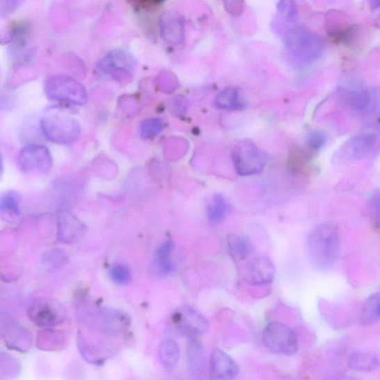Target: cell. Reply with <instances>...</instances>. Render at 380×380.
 <instances>
[{"mask_svg":"<svg viewBox=\"0 0 380 380\" xmlns=\"http://www.w3.org/2000/svg\"><path fill=\"white\" fill-rule=\"evenodd\" d=\"M307 248L310 261L319 270H328L339 258L341 236L338 228L322 223L309 234Z\"/></svg>","mask_w":380,"mask_h":380,"instance_id":"obj_1","label":"cell"},{"mask_svg":"<svg viewBox=\"0 0 380 380\" xmlns=\"http://www.w3.org/2000/svg\"><path fill=\"white\" fill-rule=\"evenodd\" d=\"M45 94L54 102L70 103L76 106H84L87 102L85 87L65 75H57L49 78L44 87Z\"/></svg>","mask_w":380,"mask_h":380,"instance_id":"obj_6","label":"cell"},{"mask_svg":"<svg viewBox=\"0 0 380 380\" xmlns=\"http://www.w3.org/2000/svg\"><path fill=\"white\" fill-rule=\"evenodd\" d=\"M379 193L377 191L374 193L370 198V209L374 225L379 226Z\"/></svg>","mask_w":380,"mask_h":380,"instance_id":"obj_36","label":"cell"},{"mask_svg":"<svg viewBox=\"0 0 380 380\" xmlns=\"http://www.w3.org/2000/svg\"><path fill=\"white\" fill-rule=\"evenodd\" d=\"M379 138L376 127L365 128L346 142L340 152V158L349 161L367 158L378 150Z\"/></svg>","mask_w":380,"mask_h":380,"instance_id":"obj_8","label":"cell"},{"mask_svg":"<svg viewBox=\"0 0 380 380\" xmlns=\"http://www.w3.org/2000/svg\"><path fill=\"white\" fill-rule=\"evenodd\" d=\"M45 137L54 143L70 145L81 136L79 122L68 114L59 111H50L40 122Z\"/></svg>","mask_w":380,"mask_h":380,"instance_id":"obj_3","label":"cell"},{"mask_svg":"<svg viewBox=\"0 0 380 380\" xmlns=\"http://www.w3.org/2000/svg\"><path fill=\"white\" fill-rule=\"evenodd\" d=\"M187 364L190 373L194 376L203 374L205 364L204 346L198 339L189 340L187 347Z\"/></svg>","mask_w":380,"mask_h":380,"instance_id":"obj_19","label":"cell"},{"mask_svg":"<svg viewBox=\"0 0 380 380\" xmlns=\"http://www.w3.org/2000/svg\"><path fill=\"white\" fill-rule=\"evenodd\" d=\"M136 61L125 51L115 50L107 54L99 62L100 72L113 77L121 84H128L132 80V72L136 67Z\"/></svg>","mask_w":380,"mask_h":380,"instance_id":"obj_9","label":"cell"},{"mask_svg":"<svg viewBox=\"0 0 380 380\" xmlns=\"http://www.w3.org/2000/svg\"><path fill=\"white\" fill-rule=\"evenodd\" d=\"M161 36L167 42L178 45L184 40V19L173 11H166L159 19Z\"/></svg>","mask_w":380,"mask_h":380,"instance_id":"obj_16","label":"cell"},{"mask_svg":"<svg viewBox=\"0 0 380 380\" xmlns=\"http://www.w3.org/2000/svg\"><path fill=\"white\" fill-rule=\"evenodd\" d=\"M164 128V121L157 118L145 120L140 127L141 136L143 139H150L159 135Z\"/></svg>","mask_w":380,"mask_h":380,"instance_id":"obj_31","label":"cell"},{"mask_svg":"<svg viewBox=\"0 0 380 380\" xmlns=\"http://www.w3.org/2000/svg\"><path fill=\"white\" fill-rule=\"evenodd\" d=\"M328 136L322 131H314L309 133L307 137V148L310 151H319L326 146Z\"/></svg>","mask_w":380,"mask_h":380,"instance_id":"obj_34","label":"cell"},{"mask_svg":"<svg viewBox=\"0 0 380 380\" xmlns=\"http://www.w3.org/2000/svg\"><path fill=\"white\" fill-rule=\"evenodd\" d=\"M379 294H373L365 300L363 305L361 319L363 325L366 327L374 326L379 319Z\"/></svg>","mask_w":380,"mask_h":380,"instance_id":"obj_23","label":"cell"},{"mask_svg":"<svg viewBox=\"0 0 380 380\" xmlns=\"http://www.w3.org/2000/svg\"><path fill=\"white\" fill-rule=\"evenodd\" d=\"M223 5L227 13L235 17L241 16L245 8V3L243 1H226L223 2Z\"/></svg>","mask_w":380,"mask_h":380,"instance_id":"obj_35","label":"cell"},{"mask_svg":"<svg viewBox=\"0 0 380 380\" xmlns=\"http://www.w3.org/2000/svg\"><path fill=\"white\" fill-rule=\"evenodd\" d=\"M29 317L35 325L42 328L54 327L66 318L65 308L57 301L38 299L29 308Z\"/></svg>","mask_w":380,"mask_h":380,"instance_id":"obj_11","label":"cell"},{"mask_svg":"<svg viewBox=\"0 0 380 380\" xmlns=\"http://www.w3.org/2000/svg\"><path fill=\"white\" fill-rule=\"evenodd\" d=\"M65 335L59 331L52 329L43 330L38 336L39 348L48 351L59 350L65 344Z\"/></svg>","mask_w":380,"mask_h":380,"instance_id":"obj_24","label":"cell"},{"mask_svg":"<svg viewBox=\"0 0 380 380\" xmlns=\"http://www.w3.org/2000/svg\"><path fill=\"white\" fill-rule=\"evenodd\" d=\"M57 230L59 242L71 244L81 239L85 226L70 211L61 209L57 214Z\"/></svg>","mask_w":380,"mask_h":380,"instance_id":"obj_13","label":"cell"},{"mask_svg":"<svg viewBox=\"0 0 380 380\" xmlns=\"http://www.w3.org/2000/svg\"><path fill=\"white\" fill-rule=\"evenodd\" d=\"M109 276L115 283L124 285L131 281L132 271L127 265L117 264L111 267Z\"/></svg>","mask_w":380,"mask_h":380,"instance_id":"obj_32","label":"cell"},{"mask_svg":"<svg viewBox=\"0 0 380 380\" xmlns=\"http://www.w3.org/2000/svg\"><path fill=\"white\" fill-rule=\"evenodd\" d=\"M348 365L352 370L370 372L378 370L379 361L378 356L372 352L357 351L350 355Z\"/></svg>","mask_w":380,"mask_h":380,"instance_id":"obj_20","label":"cell"},{"mask_svg":"<svg viewBox=\"0 0 380 380\" xmlns=\"http://www.w3.org/2000/svg\"><path fill=\"white\" fill-rule=\"evenodd\" d=\"M228 212L225 199L217 194L207 207V216L211 223H219L225 219Z\"/></svg>","mask_w":380,"mask_h":380,"instance_id":"obj_29","label":"cell"},{"mask_svg":"<svg viewBox=\"0 0 380 380\" xmlns=\"http://www.w3.org/2000/svg\"><path fill=\"white\" fill-rule=\"evenodd\" d=\"M174 328L190 340L198 339L209 330V323L205 317L190 306L177 308L171 317Z\"/></svg>","mask_w":380,"mask_h":380,"instance_id":"obj_10","label":"cell"},{"mask_svg":"<svg viewBox=\"0 0 380 380\" xmlns=\"http://www.w3.org/2000/svg\"><path fill=\"white\" fill-rule=\"evenodd\" d=\"M262 341L265 347L275 354L293 356L298 351L295 332L283 322L268 323L263 330Z\"/></svg>","mask_w":380,"mask_h":380,"instance_id":"obj_7","label":"cell"},{"mask_svg":"<svg viewBox=\"0 0 380 380\" xmlns=\"http://www.w3.org/2000/svg\"><path fill=\"white\" fill-rule=\"evenodd\" d=\"M297 17L298 8L295 2H278L276 13L271 22V29L277 35L285 37L297 25Z\"/></svg>","mask_w":380,"mask_h":380,"instance_id":"obj_15","label":"cell"},{"mask_svg":"<svg viewBox=\"0 0 380 380\" xmlns=\"http://www.w3.org/2000/svg\"><path fill=\"white\" fill-rule=\"evenodd\" d=\"M20 3L19 1H0V13L6 14L13 13Z\"/></svg>","mask_w":380,"mask_h":380,"instance_id":"obj_37","label":"cell"},{"mask_svg":"<svg viewBox=\"0 0 380 380\" xmlns=\"http://www.w3.org/2000/svg\"><path fill=\"white\" fill-rule=\"evenodd\" d=\"M159 355L162 365L166 370H173L180 359V345L173 339H166L160 344Z\"/></svg>","mask_w":380,"mask_h":380,"instance_id":"obj_22","label":"cell"},{"mask_svg":"<svg viewBox=\"0 0 380 380\" xmlns=\"http://www.w3.org/2000/svg\"><path fill=\"white\" fill-rule=\"evenodd\" d=\"M239 372L238 365L228 354L220 349L212 352L210 359L212 380H234Z\"/></svg>","mask_w":380,"mask_h":380,"instance_id":"obj_14","label":"cell"},{"mask_svg":"<svg viewBox=\"0 0 380 380\" xmlns=\"http://www.w3.org/2000/svg\"><path fill=\"white\" fill-rule=\"evenodd\" d=\"M339 100L349 109L362 115H374L379 107L377 88L361 84H351L340 88Z\"/></svg>","mask_w":380,"mask_h":380,"instance_id":"obj_4","label":"cell"},{"mask_svg":"<svg viewBox=\"0 0 380 380\" xmlns=\"http://www.w3.org/2000/svg\"><path fill=\"white\" fill-rule=\"evenodd\" d=\"M69 262V256L61 250H51L42 256V264L48 270H56Z\"/></svg>","mask_w":380,"mask_h":380,"instance_id":"obj_30","label":"cell"},{"mask_svg":"<svg viewBox=\"0 0 380 380\" xmlns=\"http://www.w3.org/2000/svg\"><path fill=\"white\" fill-rule=\"evenodd\" d=\"M284 38L287 54L295 63L301 66L318 61L325 49L322 38L303 25H296Z\"/></svg>","mask_w":380,"mask_h":380,"instance_id":"obj_2","label":"cell"},{"mask_svg":"<svg viewBox=\"0 0 380 380\" xmlns=\"http://www.w3.org/2000/svg\"><path fill=\"white\" fill-rule=\"evenodd\" d=\"M18 164L25 173H47L52 168V155L43 145L29 144L20 151Z\"/></svg>","mask_w":380,"mask_h":380,"instance_id":"obj_12","label":"cell"},{"mask_svg":"<svg viewBox=\"0 0 380 380\" xmlns=\"http://www.w3.org/2000/svg\"><path fill=\"white\" fill-rule=\"evenodd\" d=\"M104 328L109 332L124 331L129 326V320L122 312L116 310H105L102 314Z\"/></svg>","mask_w":380,"mask_h":380,"instance_id":"obj_26","label":"cell"},{"mask_svg":"<svg viewBox=\"0 0 380 380\" xmlns=\"http://www.w3.org/2000/svg\"><path fill=\"white\" fill-rule=\"evenodd\" d=\"M232 159L235 169L242 176L261 173L267 161L265 152L250 140H242L235 145Z\"/></svg>","mask_w":380,"mask_h":380,"instance_id":"obj_5","label":"cell"},{"mask_svg":"<svg viewBox=\"0 0 380 380\" xmlns=\"http://www.w3.org/2000/svg\"><path fill=\"white\" fill-rule=\"evenodd\" d=\"M310 157L308 153L301 149L292 150L290 154L289 166L290 171L299 172L308 164Z\"/></svg>","mask_w":380,"mask_h":380,"instance_id":"obj_33","label":"cell"},{"mask_svg":"<svg viewBox=\"0 0 380 380\" xmlns=\"http://www.w3.org/2000/svg\"><path fill=\"white\" fill-rule=\"evenodd\" d=\"M174 242L172 240H168L163 244L156 253L155 264L163 274L168 275L173 271V264L171 260Z\"/></svg>","mask_w":380,"mask_h":380,"instance_id":"obj_27","label":"cell"},{"mask_svg":"<svg viewBox=\"0 0 380 380\" xmlns=\"http://www.w3.org/2000/svg\"><path fill=\"white\" fill-rule=\"evenodd\" d=\"M247 281L254 285L271 283L275 276V267L267 257H257L252 260L245 272Z\"/></svg>","mask_w":380,"mask_h":380,"instance_id":"obj_17","label":"cell"},{"mask_svg":"<svg viewBox=\"0 0 380 380\" xmlns=\"http://www.w3.org/2000/svg\"><path fill=\"white\" fill-rule=\"evenodd\" d=\"M214 106L219 109L237 111L244 108L240 90L237 88L223 89L216 97Z\"/></svg>","mask_w":380,"mask_h":380,"instance_id":"obj_21","label":"cell"},{"mask_svg":"<svg viewBox=\"0 0 380 380\" xmlns=\"http://www.w3.org/2000/svg\"><path fill=\"white\" fill-rule=\"evenodd\" d=\"M228 248L234 260L242 261L247 258L250 253L251 245L248 239L231 235L228 237Z\"/></svg>","mask_w":380,"mask_h":380,"instance_id":"obj_28","label":"cell"},{"mask_svg":"<svg viewBox=\"0 0 380 380\" xmlns=\"http://www.w3.org/2000/svg\"><path fill=\"white\" fill-rule=\"evenodd\" d=\"M326 31L331 38L339 42L347 40L353 35V26L349 25L345 15L341 11L332 10L326 15Z\"/></svg>","mask_w":380,"mask_h":380,"instance_id":"obj_18","label":"cell"},{"mask_svg":"<svg viewBox=\"0 0 380 380\" xmlns=\"http://www.w3.org/2000/svg\"><path fill=\"white\" fill-rule=\"evenodd\" d=\"M22 198L15 191H8L0 196V214L17 217L20 215Z\"/></svg>","mask_w":380,"mask_h":380,"instance_id":"obj_25","label":"cell"},{"mask_svg":"<svg viewBox=\"0 0 380 380\" xmlns=\"http://www.w3.org/2000/svg\"><path fill=\"white\" fill-rule=\"evenodd\" d=\"M372 7L374 9L379 8L380 2L379 1H372L371 3Z\"/></svg>","mask_w":380,"mask_h":380,"instance_id":"obj_38","label":"cell"},{"mask_svg":"<svg viewBox=\"0 0 380 380\" xmlns=\"http://www.w3.org/2000/svg\"><path fill=\"white\" fill-rule=\"evenodd\" d=\"M3 171V162L1 156H0V175L2 174Z\"/></svg>","mask_w":380,"mask_h":380,"instance_id":"obj_39","label":"cell"}]
</instances>
